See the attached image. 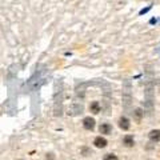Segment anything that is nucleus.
Wrapping results in <instances>:
<instances>
[{
	"mask_svg": "<svg viewBox=\"0 0 160 160\" xmlns=\"http://www.w3.org/2000/svg\"><path fill=\"white\" fill-rule=\"evenodd\" d=\"M83 127L88 129V131H92V129L95 128V119L91 118V116H87V118H84L83 120Z\"/></svg>",
	"mask_w": 160,
	"mask_h": 160,
	"instance_id": "obj_1",
	"label": "nucleus"
},
{
	"mask_svg": "<svg viewBox=\"0 0 160 160\" xmlns=\"http://www.w3.org/2000/svg\"><path fill=\"white\" fill-rule=\"evenodd\" d=\"M118 124H119V127L123 129V131H128L129 129V127H131V124H129V120L126 118V116H122L119 119V122H118Z\"/></svg>",
	"mask_w": 160,
	"mask_h": 160,
	"instance_id": "obj_2",
	"label": "nucleus"
},
{
	"mask_svg": "<svg viewBox=\"0 0 160 160\" xmlns=\"http://www.w3.org/2000/svg\"><path fill=\"white\" fill-rule=\"evenodd\" d=\"M99 132L103 133V135H109V133L112 132V126H111L109 123H103V124H100Z\"/></svg>",
	"mask_w": 160,
	"mask_h": 160,
	"instance_id": "obj_3",
	"label": "nucleus"
},
{
	"mask_svg": "<svg viewBox=\"0 0 160 160\" xmlns=\"http://www.w3.org/2000/svg\"><path fill=\"white\" fill-rule=\"evenodd\" d=\"M93 144H95V147H98V148H104V147H107V140L102 136H98L93 140Z\"/></svg>",
	"mask_w": 160,
	"mask_h": 160,
	"instance_id": "obj_4",
	"label": "nucleus"
},
{
	"mask_svg": "<svg viewBox=\"0 0 160 160\" xmlns=\"http://www.w3.org/2000/svg\"><path fill=\"white\" fill-rule=\"evenodd\" d=\"M100 109H102V107H100V103L99 102H92L91 104H89V111H91L92 113L98 115L100 112Z\"/></svg>",
	"mask_w": 160,
	"mask_h": 160,
	"instance_id": "obj_5",
	"label": "nucleus"
},
{
	"mask_svg": "<svg viewBox=\"0 0 160 160\" xmlns=\"http://www.w3.org/2000/svg\"><path fill=\"white\" fill-rule=\"evenodd\" d=\"M123 144L126 147H133V144H135L133 136H131V135H126V136L123 138Z\"/></svg>",
	"mask_w": 160,
	"mask_h": 160,
	"instance_id": "obj_6",
	"label": "nucleus"
},
{
	"mask_svg": "<svg viewBox=\"0 0 160 160\" xmlns=\"http://www.w3.org/2000/svg\"><path fill=\"white\" fill-rule=\"evenodd\" d=\"M149 139L155 143L160 142V129H152V131L149 132Z\"/></svg>",
	"mask_w": 160,
	"mask_h": 160,
	"instance_id": "obj_7",
	"label": "nucleus"
},
{
	"mask_svg": "<svg viewBox=\"0 0 160 160\" xmlns=\"http://www.w3.org/2000/svg\"><path fill=\"white\" fill-rule=\"evenodd\" d=\"M143 115H144V112H143V111H142V109H140V108H136V109H135V112H133V116L136 118L138 120H140V119H142V118H143Z\"/></svg>",
	"mask_w": 160,
	"mask_h": 160,
	"instance_id": "obj_8",
	"label": "nucleus"
},
{
	"mask_svg": "<svg viewBox=\"0 0 160 160\" xmlns=\"http://www.w3.org/2000/svg\"><path fill=\"white\" fill-rule=\"evenodd\" d=\"M103 160H118V156L116 155H113V153H107Z\"/></svg>",
	"mask_w": 160,
	"mask_h": 160,
	"instance_id": "obj_9",
	"label": "nucleus"
},
{
	"mask_svg": "<svg viewBox=\"0 0 160 160\" xmlns=\"http://www.w3.org/2000/svg\"><path fill=\"white\" fill-rule=\"evenodd\" d=\"M83 153H84V156H88V155H91V151H88L87 148H83Z\"/></svg>",
	"mask_w": 160,
	"mask_h": 160,
	"instance_id": "obj_10",
	"label": "nucleus"
},
{
	"mask_svg": "<svg viewBox=\"0 0 160 160\" xmlns=\"http://www.w3.org/2000/svg\"><path fill=\"white\" fill-rule=\"evenodd\" d=\"M47 160H53V156H52V153H48V155H47Z\"/></svg>",
	"mask_w": 160,
	"mask_h": 160,
	"instance_id": "obj_11",
	"label": "nucleus"
}]
</instances>
